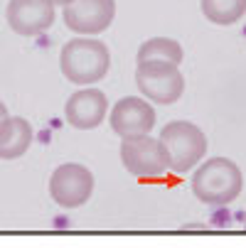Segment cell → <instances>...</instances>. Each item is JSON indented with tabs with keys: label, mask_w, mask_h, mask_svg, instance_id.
Here are the masks:
<instances>
[{
	"label": "cell",
	"mask_w": 246,
	"mask_h": 248,
	"mask_svg": "<svg viewBox=\"0 0 246 248\" xmlns=\"http://www.w3.org/2000/svg\"><path fill=\"white\" fill-rule=\"evenodd\" d=\"M109 47L96 37H74L62 47L59 69L66 81L77 86H91L109 74Z\"/></svg>",
	"instance_id": "1"
},
{
	"label": "cell",
	"mask_w": 246,
	"mask_h": 248,
	"mask_svg": "<svg viewBox=\"0 0 246 248\" xmlns=\"http://www.w3.org/2000/svg\"><path fill=\"white\" fill-rule=\"evenodd\" d=\"M244 189V174L229 157H212L192 174V192L202 204L224 206L231 204Z\"/></svg>",
	"instance_id": "2"
},
{
	"label": "cell",
	"mask_w": 246,
	"mask_h": 248,
	"mask_svg": "<svg viewBox=\"0 0 246 248\" xmlns=\"http://www.w3.org/2000/svg\"><path fill=\"white\" fill-rule=\"evenodd\" d=\"M135 86L150 103L170 106L180 101L185 91V77L180 72V64L163 59H146L138 62L135 66Z\"/></svg>",
	"instance_id": "3"
},
{
	"label": "cell",
	"mask_w": 246,
	"mask_h": 248,
	"mask_svg": "<svg viewBox=\"0 0 246 248\" xmlns=\"http://www.w3.org/2000/svg\"><path fill=\"white\" fill-rule=\"evenodd\" d=\"M158 138L163 140V145L170 155V170L178 174L195 170L207 153V135L202 133V128H197L190 121L167 123Z\"/></svg>",
	"instance_id": "4"
},
{
	"label": "cell",
	"mask_w": 246,
	"mask_h": 248,
	"mask_svg": "<svg viewBox=\"0 0 246 248\" xmlns=\"http://www.w3.org/2000/svg\"><path fill=\"white\" fill-rule=\"evenodd\" d=\"M121 162L138 180H155V177H163L170 170V155L163 140L153 138L150 133L123 138Z\"/></svg>",
	"instance_id": "5"
},
{
	"label": "cell",
	"mask_w": 246,
	"mask_h": 248,
	"mask_svg": "<svg viewBox=\"0 0 246 248\" xmlns=\"http://www.w3.org/2000/svg\"><path fill=\"white\" fill-rule=\"evenodd\" d=\"M94 194V174L79 162H64L49 177V197L62 209H79Z\"/></svg>",
	"instance_id": "6"
},
{
	"label": "cell",
	"mask_w": 246,
	"mask_h": 248,
	"mask_svg": "<svg viewBox=\"0 0 246 248\" xmlns=\"http://www.w3.org/2000/svg\"><path fill=\"white\" fill-rule=\"evenodd\" d=\"M62 17L64 25L77 34H101L116 17V0H69Z\"/></svg>",
	"instance_id": "7"
},
{
	"label": "cell",
	"mask_w": 246,
	"mask_h": 248,
	"mask_svg": "<svg viewBox=\"0 0 246 248\" xmlns=\"http://www.w3.org/2000/svg\"><path fill=\"white\" fill-rule=\"evenodd\" d=\"M111 121V130L121 138H131V135H146L153 133L155 128V108L148 98L140 96H126L121 101H116V106L109 113Z\"/></svg>",
	"instance_id": "8"
},
{
	"label": "cell",
	"mask_w": 246,
	"mask_h": 248,
	"mask_svg": "<svg viewBox=\"0 0 246 248\" xmlns=\"http://www.w3.org/2000/svg\"><path fill=\"white\" fill-rule=\"evenodd\" d=\"M109 116V98L98 89H82L69 96L64 106L66 123L77 130H94Z\"/></svg>",
	"instance_id": "9"
},
{
	"label": "cell",
	"mask_w": 246,
	"mask_h": 248,
	"mask_svg": "<svg viewBox=\"0 0 246 248\" xmlns=\"http://www.w3.org/2000/svg\"><path fill=\"white\" fill-rule=\"evenodd\" d=\"M54 10L57 5H52L49 0H10L5 15L13 32L22 34V37H34L52 27Z\"/></svg>",
	"instance_id": "10"
},
{
	"label": "cell",
	"mask_w": 246,
	"mask_h": 248,
	"mask_svg": "<svg viewBox=\"0 0 246 248\" xmlns=\"http://www.w3.org/2000/svg\"><path fill=\"white\" fill-rule=\"evenodd\" d=\"M34 130L22 116H5L0 121V160H17L32 145Z\"/></svg>",
	"instance_id": "11"
},
{
	"label": "cell",
	"mask_w": 246,
	"mask_h": 248,
	"mask_svg": "<svg viewBox=\"0 0 246 248\" xmlns=\"http://www.w3.org/2000/svg\"><path fill=\"white\" fill-rule=\"evenodd\" d=\"M202 15L212 25H236L246 15V0H202Z\"/></svg>",
	"instance_id": "12"
},
{
	"label": "cell",
	"mask_w": 246,
	"mask_h": 248,
	"mask_svg": "<svg viewBox=\"0 0 246 248\" xmlns=\"http://www.w3.org/2000/svg\"><path fill=\"white\" fill-rule=\"evenodd\" d=\"M146 59H163V62L180 64L182 47L178 40H170V37H150L138 47V62H146Z\"/></svg>",
	"instance_id": "13"
},
{
	"label": "cell",
	"mask_w": 246,
	"mask_h": 248,
	"mask_svg": "<svg viewBox=\"0 0 246 248\" xmlns=\"http://www.w3.org/2000/svg\"><path fill=\"white\" fill-rule=\"evenodd\" d=\"M5 116H8V108H5V103H3V101H0V121H3Z\"/></svg>",
	"instance_id": "14"
},
{
	"label": "cell",
	"mask_w": 246,
	"mask_h": 248,
	"mask_svg": "<svg viewBox=\"0 0 246 248\" xmlns=\"http://www.w3.org/2000/svg\"><path fill=\"white\" fill-rule=\"evenodd\" d=\"M49 3H52V5H62V8H64V5L69 3V0H49Z\"/></svg>",
	"instance_id": "15"
},
{
	"label": "cell",
	"mask_w": 246,
	"mask_h": 248,
	"mask_svg": "<svg viewBox=\"0 0 246 248\" xmlns=\"http://www.w3.org/2000/svg\"><path fill=\"white\" fill-rule=\"evenodd\" d=\"M244 233H246V224H244Z\"/></svg>",
	"instance_id": "16"
}]
</instances>
